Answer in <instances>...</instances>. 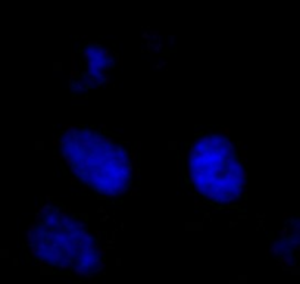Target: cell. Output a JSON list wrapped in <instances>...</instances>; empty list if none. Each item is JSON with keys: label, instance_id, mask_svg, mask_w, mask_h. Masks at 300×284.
I'll use <instances>...</instances> for the list:
<instances>
[{"label": "cell", "instance_id": "3957f363", "mask_svg": "<svg viewBox=\"0 0 300 284\" xmlns=\"http://www.w3.org/2000/svg\"><path fill=\"white\" fill-rule=\"evenodd\" d=\"M187 175L194 190L213 205L236 202L246 185L240 153L227 135L218 133L194 140L187 156Z\"/></svg>", "mask_w": 300, "mask_h": 284}, {"label": "cell", "instance_id": "7a4b0ae2", "mask_svg": "<svg viewBox=\"0 0 300 284\" xmlns=\"http://www.w3.org/2000/svg\"><path fill=\"white\" fill-rule=\"evenodd\" d=\"M28 240L38 262L72 269L82 275L96 274L102 268L97 240L87 227L59 208L46 206L31 225Z\"/></svg>", "mask_w": 300, "mask_h": 284}, {"label": "cell", "instance_id": "277c9868", "mask_svg": "<svg viewBox=\"0 0 300 284\" xmlns=\"http://www.w3.org/2000/svg\"><path fill=\"white\" fill-rule=\"evenodd\" d=\"M85 63V77L88 78V84L102 83L107 69L112 66V59L105 47L99 44H88L84 55Z\"/></svg>", "mask_w": 300, "mask_h": 284}, {"label": "cell", "instance_id": "6da1fadb", "mask_svg": "<svg viewBox=\"0 0 300 284\" xmlns=\"http://www.w3.org/2000/svg\"><path fill=\"white\" fill-rule=\"evenodd\" d=\"M59 147L75 177L96 193L118 196L130 187V153L106 133L88 127H69L59 137Z\"/></svg>", "mask_w": 300, "mask_h": 284}]
</instances>
